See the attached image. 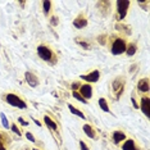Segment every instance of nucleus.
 <instances>
[{
    "instance_id": "1",
    "label": "nucleus",
    "mask_w": 150,
    "mask_h": 150,
    "mask_svg": "<svg viewBox=\"0 0 150 150\" xmlns=\"http://www.w3.org/2000/svg\"><path fill=\"white\" fill-rule=\"evenodd\" d=\"M7 101H8V104H11L12 106H17V108H19V109L27 108V104L24 103L19 96L14 95V94H8V95H7Z\"/></svg>"
},
{
    "instance_id": "2",
    "label": "nucleus",
    "mask_w": 150,
    "mask_h": 150,
    "mask_svg": "<svg viewBox=\"0 0 150 150\" xmlns=\"http://www.w3.org/2000/svg\"><path fill=\"white\" fill-rule=\"evenodd\" d=\"M126 42H124V40L122 39H116L113 42V45H112V54L113 55H119V54H123V53H126Z\"/></svg>"
},
{
    "instance_id": "3",
    "label": "nucleus",
    "mask_w": 150,
    "mask_h": 150,
    "mask_svg": "<svg viewBox=\"0 0 150 150\" xmlns=\"http://www.w3.org/2000/svg\"><path fill=\"white\" fill-rule=\"evenodd\" d=\"M131 1H124V0H118L117 1V9H118V18L119 19H123L127 14V9H128Z\"/></svg>"
},
{
    "instance_id": "4",
    "label": "nucleus",
    "mask_w": 150,
    "mask_h": 150,
    "mask_svg": "<svg viewBox=\"0 0 150 150\" xmlns=\"http://www.w3.org/2000/svg\"><path fill=\"white\" fill-rule=\"evenodd\" d=\"M37 54H39V57L41 58V59L46 60V62H49V60L52 59V50L48 46H44V45H40V46L37 48Z\"/></svg>"
},
{
    "instance_id": "5",
    "label": "nucleus",
    "mask_w": 150,
    "mask_h": 150,
    "mask_svg": "<svg viewBox=\"0 0 150 150\" xmlns=\"http://www.w3.org/2000/svg\"><path fill=\"white\" fill-rule=\"evenodd\" d=\"M78 94H80L85 100L91 99V98H93V87H91V85H90V83H86V85L80 86V93H78Z\"/></svg>"
},
{
    "instance_id": "6",
    "label": "nucleus",
    "mask_w": 150,
    "mask_h": 150,
    "mask_svg": "<svg viewBox=\"0 0 150 150\" xmlns=\"http://www.w3.org/2000/svg\"><path fill=\"white\" fill-rule=\"evenodd\" d=\"M99 77H100V72L99 71H93L91 73H89V75H82L81 76V78L85 81H87V82H98Z\"/></svg>"
},
{
    "instance_id": "7",
    "label": "nucleus",
    "mask_w": 150,
    "mask_h": 150,
    "mask_svg": "<svg viewBox=\"0 0 150 150\" xmlns=\"http://www.w3.org/2000/svg\"><path fill=\"white\" fill-rule=\"evenodd\" d=\"M73 26H75L76 28H83V27H86L87 26V19H86V17L83 16V14L77 16L76 19L73 21Z\"/></svg>"
},
{
    "instance_id": "8",
    "label": "nucleus",
    "mask_w": 150,
    "mask_h": 150,
    "mask_svg": "<svg viewBox=\"0 0 150 150\" xmlns=\"http://www.w3.org/2000/svg\"><path fill=\"white\" fill-rule=\"evenodd\" d=\"M24 77H26L27 83H28L31 87H36V86L39 85V78H37L32 72H26L24 73Z\"/></svg>"
},
{
    "instance_id": "9",
    "label": "nucleus",
    "mask_w": 150,
    "mask_h": 150,
    "mask_svg": "<svg viewBox=\"0 0 150 150\" xmlns=\"http://www.w3.org/2000/svg\"><path fill=\"white\" fill-rule=\"evenodd\" d=\"M141 112L149 118L150 117V100L149 98H141Z\"/></svg>"
},
{
    "instance_id": "10",
    "label": "nucleus",
    "mask_w": 150,
    "mask_h": 150,
    "mask_svg": "<svg viewBox=\"0 0 150 150\" xmlns=\"http://www.w3.org/2000/svg\"><path fill=\"white\" fill-rule=\"evenodd\" d=\"M137 89L140 93H147L149 91V80L147 78H142L137 83Z\"/></svg>"
},
{
    "instance_id": "11",
    "label": "nucleus",
    "mask_w": 150,
    "mask_h": 150,
    "mask_svg": "<svg viewBox=\"0 0 150 150\" xmlns=\"http://www.w3.org/2000/svg\"><path fill=\"white\" fill-rule=\"evenodd\" d=\"M124 139H126L124 132H122V131H114L113 132V141L116 142V144H119V142L123 141Z\"/></svg>"
},
{
    "instance_id": "12",
    "label": "nucleus",
    "mask_w": 150,
    "mask_h": 150,
    "mask_svg": "<svg viewBox=\"0 0 150 150\" xmlns=\"http://www.w3.org/2000/svg\"><path fill=\"white\" fill-rule=\"evenodd\" d=\"M83 132H85L86 136L90 137V139H94V137H95V131H94V128L90 124H85V126H83Z\"/></svg>"
},
{
    "instance_id": "13",
    "label": "nucleus",
    "mask_w": 150,
    "mask_h": 150,
    "mask_svg": "<svg viewBox=\"0 0 150 150\" xmlns=\"http://www.w3.org/2000/svg\"><path fill=\"white\" fill-rule=\"evenodd\" d=\"M122 149L123 150H137L136 149V144H135L133 140H127V141L123 144Z\"/></svg>"
},
{
    "instance_id": "14",
    "label": "nucleus",
    "mask_w": 150,
    "mask_h": 150,
    "mask_svg": "<svg viewBox=\"0 0 150 150\" xmlns=\"http://www.w3.org/2000/svg\"><path fill=\"white\" fill-rule=\"evenodd\" d=\"M99 106H100V109L103 112H105V113H109V106H108V101L105 100L104 98L99 99Z\"/></svg>"
},
{
    "instance_id": "15",
    "label": "nucleus",
    "mask_w": 150,
    "mask_h": 150,
    "mask_svg": "<svg viewBox=\"0 0 150 150\" xmlns=\"http://www.w3.org/2000/svg\"><path fill=\"white\" fill-rule=\"evenodd\" d=\"M44 122H45V124H46V126L49 127V128L54 130V131H55V130L58 128L57 123H55V122H53L52 119H50V118H49V117H48V116H45V117H44Z\"/></svg>"
},
{
    "instance_id": "16",
    "label": "nucleus",
    "mask_w": 150,
    "mask_h": 150,
    "mask_svg": "<svg viewBox=\"0 0 150 150\" xmlns=\"http://www.w3.org/2000/svg\"><path fill=\"white\" fill-rule=\"evenodd\" d=\"M68 108H69V110L72 112V113L75 114V116H78V117H80V118L85 119V114H83V113H82V112H81V110H78L77 108H75V106H73L72 104H68Z\"/></svg>"
},
{
    "instance_id": "17",
    "label": "nucleus",
    "mask_w": 150,
    "mask_h": 150,
    "mask_svg": "<svg viewBox=\"0 0 150 150\" xmlns=\"http://www.w3.org/2000/svg\"><path fill=\"white\" fill-rule=\"evenodd\" d=\"M136 50H137L136 45H135V44H130L128 48H126V54L128 55V57H132V55L136 53Z\"/></svg>"
},
{
    "instance_id": "18",
    "label": "nucleus",
    "mask_w": 150,
    "mask_h": 150,
    "mask_svg": "<svg viewBox=\"0 0 150 150\" xmlns=\"http://www.w3.org/2000/svg\"><path fill=\"white\" fill-rule=\"evenodd\" d=\"M72 95H73V98H75V99H77L78 101H81V103H83V104H87V100H85V99H83L82 96H81L80 94H78V91H73V94H72Z\"/></svg>"
},
{
    "instance_id": "19",
    "label": "nucleus",
    "mask_w": 150,
    "mask_h": 150,
    "mask_svg": "<svg viewBox=\"0 0 150 150\" xmlns=\"http://www.w3.org/2000/svg\"><path fill=\"white\" fill-rule=\"evenodd\" d=\"M42 7H44V13L49 14L50 8H52V1H44V3H42Z\"/></svg>"
},
{
    "instance_id": "20",
    "label": "nucleus",
    "mask_w": 150,
    "mask_h": 150,
    "mask_svg": "<svg viewBox=\"0 0 150 150\" xmlns=\"http://www.w3.org/2000/svg\"><path fill=\"white\" fill-rule=\"evenodd\" d=\"M0 118H1V122H3L4 128H9V122H8V119H7L5 114L1 113V114H0Z\"/></svg>"
},
{
    "instance_id": "21",
    "label": "nucleus",
    "mask_w": 150,
    "mask_h": 150,
    "mask_svg": "<svg viewBox=\"0 0 150 150\" xmlns=\"http://www.w3.org/2000/svg\"><path fill=\"white\" fill-rule=\"evenodd\" d=\"M11 128H12V131H13L14 133H17V135H18V136H19V135H21V131H19V130H18V127H17L16 124H12V127H11Z\"/></svg>"
},
{
    "instance_id": "22",
    "label": "nucleus",
    "mask_w": 150,
    "mask_h": 150,
    "mask_svg": "<svg viewBox=\"0 0 150 150\" xmlns=\"http://www.w3.org/2000/svg\"><path fill=\"white\" fill-rule=\"evenodd\" d=\"M26 137L30 140L31 142H35V137H34V135L31 133V132H26Z\"/></svg>"
},
{
    "instance_id": "23",
    "label": "nucleus",
    "mask_w": 150,
    "mask_h": 150,
    "mask_svg": "<svg viewBox=\"0 0 150 150\" xmlns=\"http://www.w3.org/2000/svg\"><path fill=\"white\" fill-rule=\"evenodd\" d=\"M18 122L22 124V126H27V124H28V122H26L23 118H22V117H19V118H18Z\"/></svg>"
},
{
    "instance_id": "24",
    "label": "nucleus",
    "mask_w": 150,
    "mask_h": 150,
    "mask_svg": "<svg viewBox=\"0 0 150 150\" xmlns=\"http://www.w3.org/2000/svg\"><path fill=\"white\" fill-rule=\"evenodd\" d=\"M77 42L81 45V46H83V48H85V49H89V48H90V45H89V44H86V42H83V41H77Z\"/></svg>"
},
{
    "instance_id": "25",
    "label": "nucleus",
    "mask_w": 150,
    "mask_h": 150,
    "mask_svg": "<svg viewBox=\"0 0 150 150\" xmlns=\"http://www.w3.org/2000/svg\"><path fill=\"white\" fill-rule=\"evenodd\" d=\"M80 147H81L82 150H89V147L86 146V145H85V142H83V141H80Z\"/></svg>"
},
{
    "instance_id": "26",
    "label": "nucleus",
    "mask_w": 150,
    "mask_h": 150,
    "mask_svg": "<svg viewBox=\"0 0 150 150\" xmlns=\"http://www.w3.org/2000/svg\"><path fill=\"white\" fill-rule=\"evenodd\" d=\"M78 87H80V82H75V83H73V85H72V89H73V91H76Z\"/></svg>"
},
{
    "instance_id": "27",
    "label": "nucleus",
    "mask_w": 150,
    "mask_h": 150,
    "mask_svg": "<svg viewBox=\"0 0 150 150\" xmlns=\"http://www.w3.org/2000/svg\"><path fill=\"white\" fill-rule=\"evenodd\" d=\"M52 24H54V26H55V24H58V21H57L55 17H53V18H52Z\"/></svg>"
},
{
    "instance_id": "28",
    "label": "nucleus",
    "mask_w": 150,
    "mask_h": 150,
    "mask_svg": "<svg viewBox=\"0 0 150 150\" xmlns=\"http://www.w3.org/2000/svg\"><path fill=\"white\" fill-rule=\"evenodd\" d=\"M0 150H5V147H4L1 144H0Z\"/></svg>"
},
{
    "instance_id": "29",
    "label": "nucleus",
    "mask_w": 150,
    "mask_h": 150,
    "mask_svg": "<svg viewBox=\"0 0 150 150\" xmlns=\"http://www.w3.org/2000/svg\"><path fill=\"white\" fill-rule=\"evenodd\" d=\"M0 144H1V140H0Z\"/></svg>"
},
{
    "instance_id": "30",
    "label": "nucleus",
    "mask_w": 150,
    "mask_h": 150,
    "mask_svg": "<svg viewBox=\"0 0 150 150\" xmlns=\"http://www.w3.org/2000/svg\"><path fill=\"white\" fill-rule=\"evenodd\" d=\"M34 150H37V149H34Z\"/></svg>"
}]
</instances>
